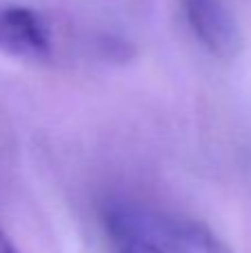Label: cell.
I'll return each instance as SVG.
<instances>
[{"label":"cell","mask_w":251,"mask_h":253,"mask_svg":"<svg viewBox=\"0 0 251 253\" xmlns=\"http://www.w3.org/2000/svg\"><path fill=\"white\" fill-rule=\"evenodd\" d=\"M0 253H20L16 249V245L7 238V233L4 231H0Z\"/></svg>","instance_id":"obj_5"},{"label":"cell","mask_w":251,"mask_h":253,"mask_svg":"<svg viewBox=\"0 0 251 253\" xmlns=\"http://www.w3.org/2000/svg\"><path fill=\"white\" fill-rule=\"evenodd\" d=\"M107 224L118 253H165V245L156 238L158 231H154L158 224L142 211L116 207L107 215Z\"/></svg>","instance_id":"obj_3"},{"label":"cell","mask_w":251,"mask_h":253,"mask_svg":"<svg viewBox=\"0 0 251 253\" xmlns=\"http://www.w3.org/2000/svg\"><path fill=\"white\" fill-rule=\"evenodd\" d=\"M163 245L169 253H234L216 233L194 220H176L167 224Z\"/></svg>","instance_id":"obj_4"},{"label":"cell","mask_w":251,"mask_h":253,"mask_svg":"<svg viewBox=\"0 0 251 253\" xmlns=\"http://www.w3.org/2000/svg\"><path fill=\"white\" fill-rule=\"evenodd\" d=\"M198 42L220 60H234L243 49V34L222 0H180Z\"/></svg>","instance_id":"obj_1"},{"label":"cell","mask_w":251,"mask_h":253,"mask_svg":"<svg viewBox=\"0 0 251 253\" xmlns=\"http://www.w3.org/2000/svg\"><path fill=\"white\" fill-rule=\"evenodd\" d=\"M0 49L27 60H42L51 56V29L34 9L7 7L0 11Z\"/></svg>","instance_id":"obj_2"}]
</instances>
